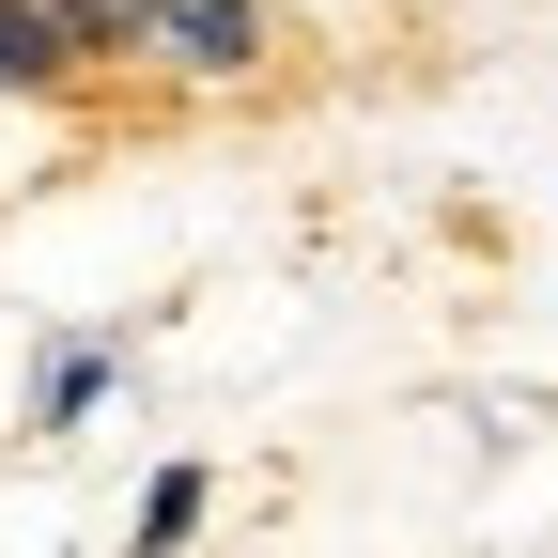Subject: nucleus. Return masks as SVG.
<instances>
[{
    "label": "nucleus",
    "mask_w": 558,
    "mask_h": 558,
    "mask_svg": "<svg viewBox=\"0 0 558 558\" xmlns=\"http://www.w3.org/2000/svg\"><path fill=\"white\" fill-rule=\"evenodd\" d=\"M62 78H78L62 0H0V94H62Z\"/></svg>",
    "instance_id": "nucleus-1"
},
{
    "label": "nucleus",
    "mask_w": 558,
    "mask_h": 558,
    "mask_svg": "<svg viewBox=\"0 0 558 558\" xmlns=\"http://www.w3.org/2000/svg\"><path fill=\"white\" fill-rule=\"evenodd\" d=\"M94 403H109V341H62V357L32 373V435H78Z\"/></svg>",
    "instance_id": "nucleus-2"
},
{
    "label": "nucleus",
    "mask_w": 558,
    "mask_h": 558,
    "mask_svg": "<svg viewBox=\"0 0 558 558\" xmlns=\"http://www.w3.org/2000/svg\"><path fill=\"white\" fill-rule=\"evenodd\" d=\"M202 497H218L202 465H156V481H140V543H186V527H202Z\"/></svg>",
    "instance_id": "nucleus-3"
}]
</instances>
